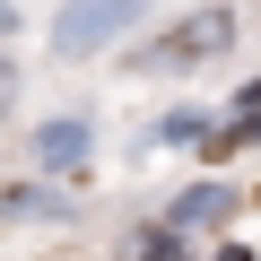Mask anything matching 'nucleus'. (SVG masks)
Wrapping results in <instances>:
<instances>
[{
	"label": "nucleus",
	"instance_id": "obj_1",
	"mask_svg": "<svg viewBox=\"0 0 261 261\" xmlns=\"http://www.w3.org/2000/svg\"><path fill=\"white\" fill-rule=\"evenodd\" d=\"M226 44H235V9H200V18H183L148 61H218Z\"/></svg>",
	"mask_w": 261,
	"mask_h": 261
},
{
	"label": "nucleus",
	"instance_id": "obj_3",
	"mask_svg": "<svg viewBox=\"0 0 261 261\" xmlns=\"http://www.w3.org/2000/svg\"><path fill=\"white\" fill-rule=\"evenodd\" d=\"M0 87H9V70H0Z\"/></svg>",
	"mask_w": 261,
	"mask_h": 261
},
{
	"label": "nucleus",
	"instance_id": "obj_2",
	"mask_svg": "<svg viewBox=\"0 0 261 261\" xmlns=\"http://www.w3.org/2000/svg\"><path fill=\"white\" fill-rule=\"evenodd\" d=\"M130 9H140V0H79V9L61 18V53H96V44H105V27H122Z\"/></svg>",
	"mask_w": 261,
	"mask_h": 261
}]
</instances>
